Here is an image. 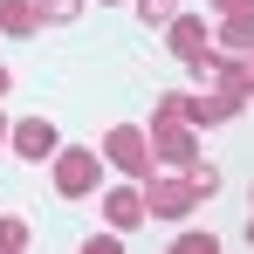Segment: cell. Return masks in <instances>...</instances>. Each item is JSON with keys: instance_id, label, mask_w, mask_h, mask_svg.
Instances as JSON below:
<instances>
[{"instance_id": "6da1fadb", "label": "cell", "mask_w": 254, "mask_h": 254, "mask_svg": "<svg viewBox=\"0 0 254 254\" xmlns=\"http://www.w3.org/2000/svg\"><path fill=\"white\" fill-rule=\"evenodd\" d=\"M137 192H144V220H186V213L199 206V192H192V179L179 165H151L137 179Z\"/></svg>"}, {"instance_id": "7a4b0ae2", "label": "cell", "mask_w": 254, "mask_h": 254, "mask_svg": "<svg viewBox=\"0 0 254 254\" xmlns=\"http://www.w3.org/2000/svg\"><path fill=\"white\" fill-rule=\"evenodd\" d=\"M144 144H151V158H158V165H192V158H199V130L186 124V117H172V110H151Z\"/></svg>"}, {"instance_id": "3957f363", "label": "cell", "mask_w": 254, "mask_h": 254, "mask_svg": "<svg viewBox=\"0 0 254 254\" xmlns=\"http://www.w3.org/2000/svg\"><path fill=\"white\" fill-rule=\"evenodd\" d=\"M48 179H55V192H62V199H89V192L103 186V158H96V151H76V144H69V151H55Z\"/></svg>"}, {"instance_id": "277c9868", "label": "cell", "mask_w": 254, "mask_h": 254, "mask_svg": "<svg viewBox=\"0 0 254 254\" xmlns=\"http://www.w3.org/2000/svg\"><path fill=\"white\" fill-rule=\"evenodd\" d=\"M248 110V89H220V83H206L199 96H179V117L192 130H206V124H227V117H241Z\"/></svg>"}, {"instance_id": "5b68a950", "label": "cell", "mask_w": 254, "mask_h": 254, "mask_svg": "<svg viewBox=\"0 0 254 254\" xmlns=\"http://www.w3.org/2000/svg\"><path fill=\"white\" fill-rule=\"evenodd\" d=\"M103 158H110V165L124 172V179H144V172L158 165V158H151V144H144V130H137V124H110V137H103Z\"/></svg>"}, {"instance_id": "8992f818", "label": "cell", "mask_w": 254, "mask_h": 254, "mask_svg": "<svg viewBox=\"0 0 254 254\" xmlns=\"http://www.w3.org/2000/svg\"><path fill=\"white\" fill-rule=\"evenodd\" d=\"M186 69H199V76H206V83H220V89H248L254 83V69H248V55H234V48H199V55H192V62H186Z\"/></svg>"}, {"instance_id": "52a82bcc", "label": "cell", "mask_w": 254, "mask_h": 254, "mask_svg": "<svg viewBox=\"0 0 254 254\" xmlns=\"http://www.w3.org/2000/svg\"><path fill=\"white\" fill-rule=\"evenodd\" d=\"M7 144H14L21 158H35V165H48V158H55V124H48V117H21V124L7 130Z\"/></svg>"}, {"instance_id": "ba28073f", "label": "cell", "mask_w": 254, "mask_h": 254, "mask_svg": "<svg viewBox=\"0 0 254 254\" xmlns=\"http://www.w3.org/2000/svg\"><path fill=\"white\" fill-rule=\"evenodd\" d=\"M206 42H213V35H206V21H199V14H172V21H165V48L179 55V62H192Z\"/></svg>"}, {"instance_id": "9c48e42d", "label": "cell", "mask_w": 254, "mask_h": 254, "mask_svg": "<svg viewBox=\"0 0 254 254\" xmlns=\"http://www.w3.org/2000/svg\"><path fill=\"white\" fill-rule=\"evenodd\" d=\"M103 220H110L117 234H130V227H144V192H137V179H130V186H117V192L103 199Z\"/></svg>"}, {"instance_id": "30bf717a", "label": "cell", "mask_w": 254, "mask_h": 254, "mask_svg": "<svg viewBox=\"0 0 254 254\" xmlns=\"http://www.w3.org/2000/svg\"><path fill=\"white\" fill-rule=\"evenodd\" d=\"M220 48H234V55L254 48V7H220Z\"/></svg>"}, {"instance_id": "8fae6325", "label": "cell", "mask_w": 254, "mask_h": 254, "mask_svg": "<svg viewBox=\"0 0 254 254\" xmlns=\"http://www.w3.org/2000/svg\"><path fill=\"white\" fill-rule=\"evenodd\" d=\"M42 0H0V35H42Z\"/></svg>"}, {"instance_id": "7c38bea8", "label": "cell", "mask_w": 254, "mask_h": 254, "mask_svg": "<svg viewBox=\"0 0 254 254\" xmlns=\"http://www.w3.org/2000/svg\"><path fill=\"white\" fill-rule=\"evenodd\" d=\"M179 172L192 179V192H199V199H213V192H220V165H206V158H192V165H179Z\"/></svg>"}, {"instance_id": "4fadbf2b", "label": "cell", "mask_w": 254, "mask_h": 254, "mask_svg": "<svg viewBox=\"0 0 254 254\" xmlns=\"http://www.w3.org/2000/svg\"><path fill=\"white\" fill-rule=\"evenodd\" d=\"M28 248V220L21 213H0V254H21Z\"/></svg>"}, {"instance_id": "5bb4252c", "label": "cell", "mask_w": 254, "mask_h": 254, "mask_svg": "<svg viewBox=\"0 0 254 254\" xmlns=\"http://www.w3.org/2000/svg\"><path fill=\"white\" fill-rule=\"evenodd\" d=\"M137 14H144V21H151V28H165L172 14H179V0H137Z\"/></svg>"}, {"instance_id": "9a60e30c", "label": "cell", "mask_w": 254, "mask_h": 254, "mask_svg": "<svg viewBox=\"0 0 254 254\" xmlns=\"http://www.w3.org/2000/svg\"><path fill=\"white\" fill-rule=\"evenodd\" d=\"M213 248H220L213 234H179V241H172V254H213Z\"/></svg>"}, {"instance_id": "2e32d148", "label": "cell", "mask_w": 254, "mask_h": 254, "mask_svg": "<svg viewBox=\"0 0 254 254\" xmlns=\"http://www.w3.org/2000/svg\"><path fill=\"white\" fill-rule=\"evenodd\" d=\"M83 0H42V21H76Z\"/></svg>"}, {"instance_id": "e0dca14e", "label": "cell", "mask_w": 254, "mask_h": 254, "mask_svg": "<svg viewBox=\"0 0 254 254\" xmlns=\"http://www.w3.org/2000/svg\"><path fill=\"white\" fill-rule=\"evenodd\" d=\"M117 248H124V234H117V227H110V234H89V241H83V254H117Z\"/></svg>"}, {"instance_id": "ac0fdd59", "label": "cell", "mask_w": 254, "mask_h": 254, "mask_svg": "<svg viewBox=\"0 0 254 254\" xmlns=\"http://www.w3.org/2000/svg\"><path fill=\"white\" fill-rule=\"evenodd\" d=\"M7 89H14V76H7V62H0V96H7Z\"/></svg>"}, {"instance_id": "d6986e66", "label": "cell", "mask_w": 254, "mask_h": 254, "mask_svg": "<svg viewBox=\"0 0 254 254\" xmlns=\"http://www.w3.org/2000/svg\"><path fill=\"white\" fill-rule=\"evenodd\" d=\"M7 130H14V124H7V110H0V137H7Z\"/></svg>"}]
</instances>
